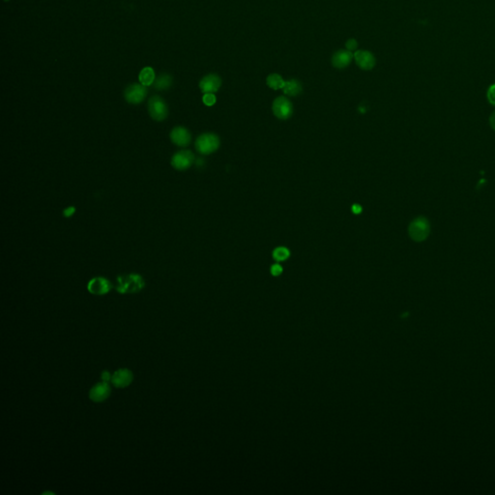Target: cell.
<instances>
[{
  "label": "cell",
  "instance_id": "9",
  "mask_svg": "<svg viewBox=\"0 0 495 495\" xmlns=\"http://www.w3.org/2000/svg\"><path fill=\"white\" fill-rule=\"evenodd\" d=\"M354 59L358 67L364 71H370L376 63L375 57L370 51L367 50H357L354 53Z\"/></svg>",
  "mask_w": 495,
  "mask_h": 495
},
{
  "label": "cell",
  "instance_id": "5",
  "mask_svg": "<svg viewBox=\"0 0 495 495\" xmlns=\"http://www.w3.org/2000/svg\"><path fill=\"white\" fill-rule=\"evenodd\" d=\"M273 113L281 120H287L293 113V107L291 102L286 97H278L272 106Z\"/></svg>",
  "mask_w": 495,
  "mask_h": 495
},
{
  "label": "cell",
  "instance_id": "14",
  "mask_svg": "<svg viewBox=\"0 0 495 495\" xmlns=\"http://www.w3.org/2000/svg\"><path fill=\"white\" fill-rule=\"evenodd\" d=\"M353 58H354V54H352L350 50L339 49L334 53L332 57V64L336 69H343L351 63Z\"/></svg>",
  "mask_w": 495,
  "mask_h": 495
},
{
  "label": "cell",
  "instance_id": "7",
  "mask_svg": "<svg viewBox=\"0 0 495 495\" xmlns=\"http://www.w3.org/2000/svg\"><path fill=\"white\" fill-rule=\"evenodd\" d=\"M194 163V155L190 150H181L171 159V165L177 170H186Z\"/></svg>",
  "mask_w": 495,
  "mask_h": 495
},
{
  "label": "cell",
  "instance_id": "15",
  "mask_svg": "<svg viewBox=\"0 0 495 495\" xmlns=\"http://www.w3.org/2000/svg\"><path fill=\"white\" fill-rule=\"evenodd\" d=\"M283 89L285 94L291 97L298 96L299 94H301L303 90L300 81L297 80H287L285 87Z\"/></svg>",
  "mask_w": 495,
  "mask_h": 495
},
{
  "label": "cell",
  "instance_id": "26",
  "mask_svg": "<svg viewBox=\"0 0 495 495\" xmlns=\"http://www.w3.org/2000/svg\"><path fill=\"white\" fill-rule=\"evenodd\" d=\"M362 210H363V209H362V207H361L359 204H353V206H352V211H353V213H354V214H356V215L361 214V213H362Z\"/></svg>",
  "mask_w": 495,
  "mask_h": 495
},
{
  "label": "cell",
  "instance_id": "27",
  "mask_svg": "<svg viewBox=\"0 0 495 495\" xmlns=\"http://www.w3.org/2000/svg\"><path fill=\"white\" fill-rule=\"evenodd\" d=\"M490 124H491V127L493 128V130L495 131V112H493V114L490 117Z\"/></svg>",
  "mask_w": 495,
  "mask_h": 495
},
{
  "label": "cell",
  "instance_id": "1",
  "mask_svg": "<svg viewBox=\"0 0 495 495\" xmlns=\"http://www.w3.org/2000/svg\"><path fill=\"white\" fill-rule=\"evenodd\" d=\"M145 287L144 279L139 274H126L117 278L116 290L121 294L140 292Z\"/></svg>",
  "mask_w": 495,
  "mask_h": 495
},
{
  "label": "cell",
  "instance_id": "12",
  "mask_svg": "<svg viewBox=\"0 0 495 495\" xmlns=\"http://www.w3.org/2000/svg\"><path fill=\"white\" fill-rule=\"evenodd\" d=\"M221 85H222L221 78L215 74H210L205 76L199 82V88L204 94L217 92L220 89Z\"/></svg>",
  "mask_w": 495,
  "mask_h": 495
},
{
  "label": "cell",
  "instance_id": "21",
  "mask_svg": "<svg viewBox=\"0 0 495 495\" xmlns=\"http://www.w3.org/2000/svg\"><path fill=\"white\" fill-rule=\"evenodd\" d=\"M488 100L489 102L493 105V106H495V84H493L489 90H488Z\"/></svg>",
  "mask_w": 495,
  "mask_h": 495
},
{
  "label": "cell",
  "instance_id": "3",
  "mask_svg": "<svg viewBox=\"0 0 495 495\" xmlns=\"http://www.w3.org/2000/svg\"><path fill=\"white\" fill-rule=\"evenodd\" d=\"M220 147V139L217 135L206 133L200 135L195 141V149L202 155H209Z\"/></svg>",
  "mask_w": 495,
  "mask_h": 495
},
{
  "label": "cell",
  "instance_id": "4",
  "mask_svg": "<svg viewBox=\"0 0 495 495\" xmlns=\"http://www.w3.org/2000/svg\"><path fill=\"white\" fill-rule=\"evenodd\" d=\"M148 112L155 121H164L168 115V108L160 96H153L148 102Z\"/></svg>",
  "mask_w": 495,
  "mask_h": 495
},
{
  "label": "cell",
  "instance_id": "17",
  "mask_svg": "<svg viewBox=\"0 0 495 495\" xmlns=\"http://www.w3.org/2000/svg\"><path fill=\"white\" fill-rule=\"evenodd\" d=\"M172 85V77L167 74H163L154 81V87L157 90H166Z\"/></svg>",
  "mask_w": 495,
  "mask_h": 495
},
{
  "label": "cell",
  "instance_id": "19",
  "mask_svg": "<svg viewBox=\"0 0 495 495\" xmlns=\"http://www.w3.org/2000/svg\"><path fill=\"white\" fill-rule=\"evenodd\" d=\"M290 256V251L286 247H279L274 250L273 258L277 261H285Z\"/></svg>",
  "mask_w": 495,
  "mask_h": 495
},
{
  "label": "cell",
  "instance_id": "23",
  "mask_svg": "<svg viewBox=\"0 0 495 495\" xmlns=\"http://www.w3.org/2000/svg\"><path fill=\"white\" fill-rule=\"evenodd\" d=\"M345 47H346V48H347L348 50H350V51H351V50H354V49H356V48H357V47H358V43H357V41H356L355 39H349V40L345 43Z\"/></svg>",
  "mask_w": 495,
  "mask_h": 495
},
{
  "label": "cell",
  "instance_id": "8",
  "mask_svg": "<svg viewBox=\"0 0 495 495\" xmlns=\"http://www.w3.org/2000/svg\"><path fill=\"white\" fill-rule=\"evenodd\" d=\"M112 283L103 277L93 278L87 285L88 291L94 295H106L112 290Z\"/></svg>",
  "mask_w": 495,
  "mask_h": 495
},
{
  "label": "cell",
  "instance_id": "24",
  "mask_svg": "<svg viewBox=\"0 0 495 495\" xmlns=\"http://www.w3.org/2000/svg\"><path fill=\"white\" fill-rule=\"evenodd\" d=\"M75 213H76V208L74 207V206H70V207L66 208L64 211H63V215H64L66 218L72 217Z\"/></svg>",
  "mask_w": 495,
  "mask_h": 495
},
{
  "label": "cell",
  "instance_id": "13",
  "mask_svg": "<svg viewBox=\"0 0 495 495\" xmlns=\"http://www.w3.org/2000/svg\"><path fill=\"white\" fill-rule=\"evenodd\" d=\"M170 140L177 146L185 147L191 144L192 137L187 129L184 127H175L170 133Z\"/></svg>",
  "mask_w": 495,
  "mask_h": 495
},
{
  "label": "cell",
  "instance_id": "22",
  "mask_svg": "<svg viewBox=\"0 0 495 495\" xmlns=\"http://www.w3.org/2000/svg\"><path fill=\"white\" fill-rule=\"evenodd\" d=\"M283 273V267L280 264H274L272 265L271 274L273 276H280Z\"/></svg>",
  "mask_w": 495,
  "mask_h": 495
},
{
  "label": "cell",
  "instance_id": "10",
  "mask_svg": "<svg viewBox=\"0 0 495 495\" xmlns=\"http://www.w3.org/2000/svg\"><path fill=\"white\" fill-rule=\"evenodd\" d=\"M112 389L108 382H99L90 389L89 399L94 402H102L110 397Z\"/></svg>",
  "mask_w": 495,
  "mask_h": 495
},
{
  "label": "cell",
  "instance_id": "18",
  "mask_svg": "<svg viewBox=\"0 0 495 495\" xmlns=\"http://www.w3.org/2000/svg\"><path fill=\"white\" fill-rule=\"evenodd\" d=\"M266 83L272 89L278 90V89H283L285 87L286 81L283 80V78L279 74H271L267 77Z\"/></svg>",
  "mask_w": 495,
  "mask_h": 495
},
{
  "label": "cell",
  "instance_id": "11",
  "mask_svg": "<svg viewBox=\"0 0 495 495\" xmlns=\"http://www.w3.org/2000/svg\"><path fill=\"white\" fill-rule=\"evenodd\" d=\"M134 380V374L128 368H119L116 370L112 377V383L116 388H126Z\"/></svg>",
  "mask_w": 495,
  "mask_h": 495
},
{
  "label": "cell",
  "instance_id": "25",
  "mask_svg": "<svg viewBox=\"0 0 495 495\" xmlns=\"http://www.w3.org/2000/svg\"><path fill=\"white\" fill-rule=\"evenodd\" d=\"M112 374H111L109 371H107V370L103 371V372H102V374H101V378H102V380H103V381H105V382L112 381Z\"/></svg>",
  "mask_w": 495,
  "mask_h": 495
},
{
  "label": "cell",
  "instance_id": "20",
  "mask_svg": "<svg viewBox=\"0 0 495 495\" xmlns=\"http://www.w3.org/2000/svg\"><path fill=\"white\" fill-rule=\"evenodd\" d=\"M202 101L208 107H212L216 104L217 99H216V96L214 95V93H206L202 98Z\"/></svg>",
  "mask_w": 495,
  "mask_h": 495
},
{
  "label": "cell",
  "instance_id": "6",
  "mask_svg": "<svg viewBox=\"0 0 495 495\" xmlns=\"http://www.w3.org/2000/svg\"><path fill=\"white\" fill-rule=\"evenodd\" d=\"M146 95H147L146 86H144L142 83L141 84L134 83L132 85H129L124 92L125 100L129 104H133V105H138L144 102Z\"/></svg>",
  "mask_w": 495,
  "mask_h": 495
},
{
  "label": "cell",
  "instance_id": "16",
  "mask_svg": "<svg viewBox=\"0 0 495 495\" xmlns=\"http://www.w3.org/2000/svg\"><path fill=\"white\" fill-rule=\"evenodd\" d=\"M156 76H155V71L151 67H145L144 68L140 75H139V80L140 82L144 86H149L152 85L155 81Z\"/></svg>",
  "mask_w": 495,
  "mask_h": 495
},
{
  "label": "cell",
  "instance_id": "2",
  "mask_svg": "<svg viewBox=\"0 0 495 495\" xmlns=\"http://www.w3.org/2000/svg\"><path fill=\"white\" fill-rule=\"evenodd\" d=\"M409 236L415 242H423L431 233V224L427 218L418 217L414 219L408 227Z\"/></svg>",
  "mask_w": 495,
  "mask_h": 495
}]
</instances>
